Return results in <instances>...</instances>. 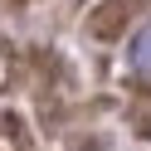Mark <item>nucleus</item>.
Wrapping results in <instances>:
<instances>
[{
	"instance_id": "obj_1",
	"label": "nucleus",
	"mask_w": 151,
	"mask_h": 151,
	"mask_svg": "<svg viewBox=\"0 0 151 151\" xmlns=\"http://www.w3.org/2000/svg\"><path fill=\"white\" fill-rule=\"evenodd\" d=\"M146 0H98L88 10V34L93 39H122L132 24V15L141 10Z\"/></svg>"
},
{
	"instance_id": "obj_2",
	"label": "nucleus",
	"mask_w": 151,
	"mask_h": 151,
	"mask_svg": "<svg viewBox=\"0 0 151 151\" xmlns=\"http://www.w3.org/2000/svg\"><path fill=\"white\" fill-rule=\"evenodd\" d=\"M132 68L151 78V24H146V29L137 34V39H132Z\"/></svg>"
}]
</instances>
